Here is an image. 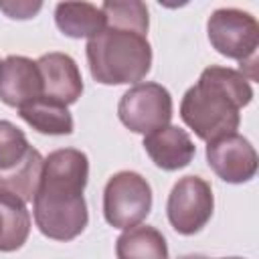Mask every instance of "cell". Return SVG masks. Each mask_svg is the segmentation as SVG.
I'll return each mask as SVG.
<instances>
[{"label": "cell", "instance_id": "19", "mask_svg": "<svg viewBox=\"0 0 259 259\" xmlns=\"http://www.w3.org/2000/svg\"><path fill=\"white\" fill-rule=\"evenodd\" d=\"M42 8V2L30 0H0V10L14 20H28Z\"/></svg>", "mask_w": 259, "mask_h": 259}, {"label": "cell", "instance_id": "3", "mask_svg": "<svg viewBox=\"0 0 259 259\" xmlns=\"http://www.w3.org/2000/svg\"><path fill=\"white\" fill-rule=\"evenodd\" d=\"M91 77L101 85L140 83L152 69V47L144 32L109 26L87 40Z\"/></svg>", "mask_w": 259, "mask_h": 259}, {"label": "cell", "instance_id": "9", "mask_svg": "<svg viewBox=\"0 0 259 259\" xmlns=\"http://www.w3.org/2000/svg\"><path fill=\"white\" fill-rule=\"evenodd\" d=\"M42 83V97L73 105L83 93L81 71L73 57L65 53H47L36 59Z\"/></svg>", "mask_w": 259, "mask_h": 259}, {"label": "cell", "instance_id": "15", "mask_svg": "<svg viewBox=\"0 0 259 259\" xmlns=\"http://www.w3.org/2000/svg\"><path fill=\"white\" fill-rule=\"evenodd\" d=\"M117 259H168L164 235L150 225L125 229L115 241Z\"/></svg>", "mask_w": 259, "mask_h": 259}, {"label": "cell", "instance_id": "4", "mask_svg": "<svg viewBox=\"0 0 259 259\" xmlns=\"http://www.w3.org/2000/svg\"><path fill=\"white\" fill-rule=\"evenodd\" d=\"M206 34L212 49L249 67V79H257L255 55L259 47V22L253 14L239 8H219L208 16Z\"/></svg>", "mask_w": 259, "mask_h": 259}, {"label": "cell", "instance_id": "11", "mask_svg": "<svg viewBox=\"0 0 259 259\" xmlns=\"http://www.w3.org/2000/svg\"><path fill=\"white\" fill-rule=\"evenodd\" d=\"M142 146L150 156V160L166 172L186 168L196 154V146L188 136V132L170 123L144 136Z\"/></svg>", "mask_w": 259, "mask_h": 259}, {"label": "cell", "instance_id": "7", "mask_svg": "<svg viewBox=\"0 0 259 259\" xmlns=\"http://www.w3.org/2000/svg\"><path fill=\"white\" fill-rule=\"evenodd\" d=\"M214 210V196L210 184L200 176L180 178L166 202V214L178 235L190 237L206 227Z\"/></svg>", "mask_w": 259, "mask_h": 259}, {"label": "cell", "instance_id": "20", "mask_svg": "<svg viewBox=\"0 0 259 259\" xmlns=\"http://www.w3.org/2000/svg\"><path fill=\"white\" fill-rule=\"evenodd\" d=\"M178 259H208V257H204V255H196V253H192V255H182V257H178Z\"/></svg>", "mask_w": 259, "mask_h": 259}, {"label": "cell", "instance_id": "5", "mask_svg": "<svg viewBox=\"0 0 259 259\" xmlns=\"http://www.w3.org/2000/svg\"><path fill=\"white\" fill-rule=\"evenodd\" d=\"M152 210V188L148 180L134 172H115L103 188V217L113 229H132Z\"/></svg>", "mask_w": 259, "mask_h": 259}, {"label": "cell", "instance_id": "16", "mask_svg": "<svg viewBox=\"0 0 259 259\" xmlns=\"http://www.w3.org/2000/svg\"><path fill=\"white\" fill-rule=\"evenodd\" d=\"M30 235V212L22 204L0 200V251L10 253L20 249Z\"/></svg>", "mask_w": 259, "mask_h": 259}, {"label": "cell", "instance_id": "12", "mask_svg": "<svg viewBox=\"0 0 259 259\" xmlns=\"http://www.w3.org/2000/svg\"><path fill=\"white\" fill-rule=\"evenodd\" d=\"M42 166H45L42 154L30 146V150L20 162H16L6 170H0V200L26 206L38 190Z\"/></svg>", "mask_w": 259, "mask_h": 259}, {"label": "cell", "instance_id": "18", "mask_svg": "<svg viewBox=\"0 0 259 259\" xmlns=\"http://www.w3.org/2000/svg\"><path fill=\"white\" fill-rule=\"evenodd\" d=\"M30 150V144L20 127H16L8 119H0V170H6L20 162L26 152Z\"/></svg>", "mask_w": 259, "mask_h": 259}, {"label": "cell", "instance_id": "21", "mask_svg": "<svg viewBox=\"0 0 259 259\" xmlns=\"http://www.w3.org/2000/svg\"><path fill=\"white\" fill-rule=\"evenodd\" d=\"M221 259H243V257H221Z\"/></svg>", "mask_w": 259, "mask_h": 259}, {"label": "cell", "instance_id": "14", "mask_svg": "<svg viewBox=\"0 0 259 259\" xmlns=\"http://www.w3.org/2000/svg\"><path fill=\"white\" fill-rule=\"evenodd\" d=\"M18 115L38 134H47V136H69L73 134V115L67 109V105L47 99V97H38L26 105H22L18 109Z\"/></svg>", "mask_w": 259, "mask_h": 259}, {"label": "cell", "instance_id": "6", "mask_svg": "<svg viewBox=\"0 0 259 259\" xmlns=\"http://www.w3.org/2000/svg\"><path fill=\"white\" fill-rule=\"evenodd\" d=\"M119 121L134 134H152L172 119V95L160 83H136L117 103Z\"/></svg>", "mask_w": 259, "mask_h": 259}, {"label": "cell", "instance_id": "13", "mask_svg": "<svg viewBox=\"0 0 259 259\" xmlns=\"http://www.w3.org/2000/svg\"><path fill=\"white\" fill-rule=\"evenodd\" d=\"M55 24L69 38H93L105 28V16L91 2H59L55 8Z\"/></svg>", "mask_w": 259, "mask_h": 259}, {"label": "cell", "instance_id": "17", "mask_svg": "<svg viewBox=\"0 0 259 259\" xmlns=\"http://www.w3.org/2000/svg\"><path fill=\"white\" fill-rule=\"evenodd\" d=\"M99 8L105 16V24L132 28V30L148 34L150 18H148V8L144 2H140V0H107Z\"/></svg>", "mask_w": 259, "mask_h": 259}, {"label": "cell", "instance_id": "10", "mask_svg": "<svg viewBox=\"0 0 259 259\" xmlns=\"http://www.w3.org/2000/svg\"><path fill=\"white\" fill-rule=\"evenodd\" d=\"M42 97V83L36 61L10 55L0 61V101L8 107L20 109L22 105Z\"/></svg>", "mask_w": 259, "mask_h": 259}, {"label": "cell", "instance_id": "2", "mask_svg": "<svg viewBox=\"0 0 259 259\" xmlns=\"http://www.w3.org/2000/svg\"><path fill=\"white\" fill-rule=\"evenodd\" d=\"M253 99V87L243 71L231 67H206L196 85L180 101L182 121L206 144L237 134L241 109Z\"/></svg>", "mask_w": 259, "mask_h": 259}, {"label": "cell", "instance_id": "8", "mask_svg": "<svg viewBox=\"0 0 259 259\" xmlns=\"http://www.w3.org/2000/svg\"><path fill=\"white\" fill-rule=\"evenodd\" d=\"M206 162L210 170L229 184H243L257 174V152L251 142L239 134L223 136L206 144Z\"/></svg>", "mask_w": 259, "mask_h": 259}, {"label": "cell", "instance_id": "1", "mask_svg": "<svg viewBox=\"0 0 259 259\" xmlns=\"http://www.w3.org/2000/svg\"><path fill=\"white\" fill-rule=\"evenodd\" d=\"M89 180V158L77 148H61L45 158L32 217L38 231L53 241H73L87 223L83 190Z\"/></svg>", "mask_w": 259, "mask_h": 259}]
</instances>
